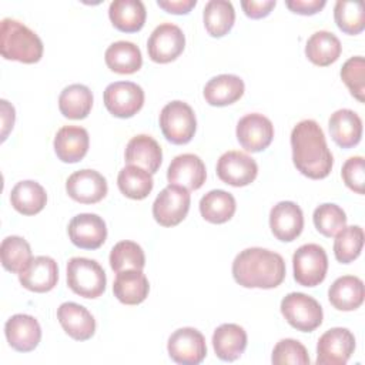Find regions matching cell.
<instances>
[{"mask_svg": "<svg viewBox=\"0 0 365 365\" xmlns=\"http://www.w3.org/2000/svg\"><path fill=\"white\" fill-rule=\"evenodd\" d=\"M292 163L308 178L328 177L334 157L327 145L324 131L315 120H302L291 131Z\"/></svg>", "mask_w": 365, "mask_h": 365, "instance_id": "1", "label": "cell"}, {"mask_svg": "<svg viewBox=\"0 0 365 365\" xmlns=\"http://www.w3.org/2000/svg\"><path fill=\"white\" fill-rule=\"evenodd\" d=\"M285 271L279 254L259 247L241 251L232 262V277L244 288H275L284 281Z\"/></svg>", "mask_w": 365, "mask_h": 365, "instance_id": "2", "label": "cell"}, {"mask_svg": "<svg viewBox=\"0 0 365 365\" xmlns=\"http://www.w3.org/2000/svg\"><path fill=\"white\" fill-rule=\"evenodd\" d=\"M0 51L6 60L33 64L43 56V41L23 23L14 19H3L0 27Z\"/></svg>", "mask_w": 365, "mask_h": 365, "instance_id": "3", "label": "cell"}, {"mask_svg": "<svg viewBox=\"0 0 365 365\" xmlns=\"http://www.w3.org/2000/svg\"><path fill=\"white\" fill-rule=\"evenodd\" d=\"M107 277L103 267L90 258L74 257L67 262V285L83 298H98L106 291Z\"/></svg>", "mask_w": 365, "mask_h": 365, "instance_id": "4", "label": "cell"}, {"mask_svg": "<svg viewBox=\"0 0 365 365\" xmlns=\"http://www.w3.org/2000/svg\"><path fill=\"white\" fill-rule=\"evenodd\" d=\"M160 128L167 141L173 144L190 143L197 130L194 110L180 100L165 104L160 113Z\"/></svg>", "mask_w": 365, "mask_h": 365, "instance_id": "5", "label": "cell"}, {"mask_svg": "<svg viewBox=\"0 0 365 365\" xmlns=\"http://www.w3.org/2000/svg\"><path fill=\"white\" fill-rule=\"evenodd\" d=\"M279 308L285 321L301 332H311L322 324V307L307 294L291 292L285 295Z\"/></svg>", "mask_w": 365, "mask_h": 365, "instance_id": "6", "label": "cell"}, {"mask_svg": "<svg viewBox=\"0 0 365 365\" xmlns=\"http://www.w3.org/2000/svg\"><path fill=\"white\" fill-rule=\"evenodd\" d=\"M294 279L302 287L319 285L328 271V257L318 244L301 245L292 257Z\"/></svg>", "mask_w": 365, "mask_h": 365, "instance_id": "7", "label": "cell"}, {"mask_svg": "<svg viewBox=\"0 0 365 365\" xmlns=\"http://www.w3.org/2000/svg\"><path fill=\"white\" fill-rule=\"evenodd\" d=\"M191 197L184 187L168 184L153 204V217L163 227L178 225L188 214Z\"/></svg>", "mask_w": 365, "mask_h": 365, "instance_id": "8", "label": "cell"}, {"mask_svg": "<svg viewBox=\"0 0 365 365\" xmlns=\"http://www.w3.org/2000/svg\"><path fill=\"white\" fill-rule=\"evenodd\" d=\"M354 351V334L348 328H331L318 339L317 365H345Z\"/></svg>", "mask_w": 365, "mask_h": 365, "instance_id": "9", "label": "cell"}, {"mask_svg": "<svg viewBox=\"0 0 365 365\" xmlns=\"http://www.w3.org/2000/svg\"><path fill=\"white\" fill-rule=\"evenodd\" d=\"M170 358L181 365L201 364L207 355L204 335L191 327H184L171 334L167 344Z\"/></svg>", "mask_w": 365, "mask_h": 365, "instance_id": "10", "label": "cell"}, {"mask_svg": "<svg viewBox=\"0 0 365 365\" xmlns=\"http://www.w3.org/2000/svg\"><path fill=\"white\" fill-rule=\"evenodd\" d=\"M144 104L143 88L133 81H115L104 90L106 108L118 118L135 115Z\"/></svg>", "mask_w": 365, "mask_h": 365, "instance_id": "11", "label": "cell"}, {"mask_svg": "<svg viewBox=\"0 0 365 365\" xmlns=\"http://www.w3.org/2000/svg\"><path fill=\"white\" fill-rule=\"evenodd\" d=\"M185 47V36L182 30L173 23L157 26L150 34L147 43L148 57L160 64L174 61Z\"/></svg>", "mask_w": 365, "mask_h": 365, "instance_id": "12", "label": "cell"}, {"mask_svg": "<svg viewBox=\"0 0 365 365\" xmlns=\"http://www.w3.org/2000/svg\"><path fill=\"white\" fill-rule=\"evenodd\" d=\"M258 174V165L252 157L242 151H227L217 163L218 178L232 187H245L251 184Z\"/></svg>", "mask_w": 365, "mask_h": 365, "instance_id": "13", "label": "cell"}, {"mask_svg": "<svg viewBox=\"0 0 365 365\" xmlns=\"http://www.w3.org/2000/svg\"><path fill=\"white\" fill-rule=\"evenodd\" d=\"M235 133L237 140L244 150L259 153L271 144L274 138V125L265 115L251 113L240 118Z\"/></svg>", "mask_w": 365, "mask_h": 365, "instance_id": "14", "label": "cell"}, {"mask_svg": "<svg viewBox=\"0 0 365 365\" xmlns=\"http://www.w3.org/2000/svg\"><path fill=\"white\" fill-rule=\"evenodd\" d=\"M67 231L71 242L83 250H97L107 238L104 220L91 212H83L73 217Z\"/></svg>", "mask_w": 365, "mask_h": 365, "instance_id": "15", "label": "cell"}, {"mask_svg": "<svg viewBox=\"0 0 365 365\" xmlns=\"http://www.w3.org/2000/svg\"><path fill=\"white\" fill-rule=\"evenodd\" d=\"M107 181L96 170H78L66 181V191L70 198L80 204H96L107 194Z\"/></svg>", "mask_w": 365, "mask_h": 365, "instance_id": "16", "label": "cell"}, {"mask_svg": "<svg viewBox=\"0 0 365 365\" xmlns=\"http://www.w3.org/2000/svg\"><path fill=\"white\" fill-rule=\"evenodd\" d=\"M20 284L33 292H48L58 281L57 262L47 255L33 257L27 265L19 272Z\"/></svg>", "mask_w": 365, "mask_h": 365, "instance_id": "17", "label": "cell"}, {"mask_svg": "<svg viewBox=\"0 0 365 365\" xmlns=\"http://www.w3.org/2000/svg\"><path fill=\"white\" fill-rule=\"evenodd\" d=\"M269 228L277 240L282 242L294 241L304 228L302 210L292 201L275 204L269 212Z\"/></svg>", "mask_w": 365, "mask_h": 365, "instance_id": "18", "label": "cell"}, {"mask_svg": "<svg viewBox=\"0 0 365 365\" xmlns=\"http://www.w3.org/2000/svg\"><path fill=\"white\" fill-rule=\"evenodd\" d=\"M207 178V171L202 160L195 154H180L168 165L167 180L170 184L184 187L188 191H195L202 187Z\"/></svg>", "mask_w": 365, "mask_h": 365, "instance_id": "19", "label": "cell"}, {"mask_svg": "<svg viewBox=\"0 0 365 365\" xmlns=\"http://www.w3.org/2000/svg\"><path fill=\"white\" fill-rule=\"evenodd\" d=\"M4 334L9 345L19 352L33 351L41 339L38 321L27 314H16L6 321Z\"/></svg>", "mask_w": 365, "mask_h": 365, "instance_id": "20", "label": "cell"}, {"mask_svg": "<svg viewBox=\"0 0 365 365\" xmlns=\"http://www.w3.org/2000/svg\"><path fill=\"white\" fill-rule=\"evenodd\" d=\"M57 319L68 336L87 341L96 332V319L87 308L76 302H63L57 309Z\"/></svg>", "mask_w": 365, "mask_h": 365, "instance_id": "21", "label": "cell"}, {"mask_svg": "<svg viewBox=\"0 0 365 365\" xmlns=\"http://www.w3.org/2000/svg\"><path fill=\"white\" fill-rule=\"evenodd\" d=\"M88 133L78 125H64L54 137V151L63 163H78L88 151Z\"/></svg>", "mask_w": 365, "mask_h": 365, "instance_id": "22", "label": "cell"}, {"mask_svg": "<svg viewBox=\"0 0 365 365\" xmlns=\"http://www.w3.org/2000/svg\"><path fill=\"white\" fill-rule=\"evenodd\" d=\"M124 158L128 165H137L150 174H154L161 165L163 151L160 144L151 135L138 134L128 141Z\"/></svg>", "mask_w": 365, "mask_h": 365, "instance_id": "23", "label": "cell"}, {"mask_svg": "<svg viewBox=\"0 0 365 365\" xmlns=\"http://www.w3.org/2000/svg\"><path fill=\"white\" fill-rule=\"evenodd\" d=\"M328 128L332 140L342 148L355 147L362 137V120L349 108H341L331 114Z\"/></svg>", "mask_w": 365, "mask_h": 365, "instance_id": "24", "label": "cell"}, {"mask_svg": "<svg viewBox=\"0 0 365 365\" xmlns=\"http://www.w3.org/2000/svg\"><path fill=\"white\" fill-rule=\"evenodd\" d=\"M150 284L141 269H124L117 272L113 284L114 297L125 305H138L147 297Z\"/></svg>", "mask_w": 365, "mask_h": 365, "instance_id": "25", "label": "cell"}, {"mask_svg": "<svg viewBox=\"0 0 365 365\" xmlns=\"http://www.w3.org/2000/svg\"><path fill=\"white\" fill-rule=\"evenodd\" d=\"M212 346L221 361L232 362L247 348V332L237 324H222L212 334Z\"/></svg>", "mask_w": 365, "mask_h": 365, "instance_id": "26", "label": "cell"}, {"mask_svg": "<svg viewBox=\"0 0 365 365\" xmlns=\"http://www.w3.org/2000/svg\"><path fill=\"white\" fill-rule=\"evenodd\" d=\"M365 291L361 278L344 275L336 278L328 289L331 305L338 311H354L364 302Z\"/></svg>", "mask_w": 365, "mask_h": 365, "instance_id": "27", "label": "cell"}, {"mask_svg": "<svg viewBox=\"0 0 365 365\" xmlns=\"http://www.w3.org/2000/svg\"><path fill=\"white\" fill-rule=\"evenodd\" d=\"M244 81L235 74H220L208 80L204 98L210 106L225 107L238 101L244 94Z\"/></svg>", "mask_w": 365, "mask_h": 365, "instance_id": "28", "label": "cell"}, {"mask_svg": "<svg viewBox=\"0 0 365 365\" xmlns=\"http://www.w3.org/2000/svg\"><path fill=\"white\" fill-rule=\"evenodd\" d=\"M108 17L117 30L135 33L143 29L147 11L140 0H114L108 7Z\"/></svg>", "mask_w": 365, "mask_h": 365, "instance_id": "29", "label": "cell"}, {"mask_svg": "<svg viewBox=\"0 0 365 365\" xmlns=\"http://www.w3.org/2000/svg\"><path fill=\"white\" fill-rule=\"evenodd\" d=\"M342 51V46L339 38L325 30L315 31L307 41L305 56L308 60L319 67H327L335 63Z\"/></svg>", "mask_w": 365, "mask_h": 365, "instance_id": "30", "label": "cell"}, {"mask_svg": "<svg viewBox=\"0 0 365 365\" xmlns=\"http://www.w3.org/2000/svg\"><path fill=\"white\" fill-rule=\"evenodd\" d=\"M10 202L17 212L23 215H34L44 208L47 194L37 181L24 180L13 187L10 192Z\"/></svg>", "mask_w": 365, "mask_h": 365, "instance_id": "31", "label": "cell"}, {"mask_svg": "<svg viewBox=\"0 0 365 365\" xmlns=\"http://www.w3.org/2000/svg\"><path fill=\"white\" fill-rule=\"evenodd\" d=\"M107 67L118 74H133L143 66L140 48L131 41H115L108 46L104 54Z\"/></svg>", "mask_w": 365, "mask_h": 365, "instance_id": "32", "label": "cell"}, {"mask_svg": "<svg viewBox=\"0 0 365 365\" xmlns=\"http://www.w3.org/2000/svg\"><path fill=\"white\" fill-rule=\"evenodd\" d=\"M93 107V93L84 84L67 86L58 97L60 113L70 120L86 118Z\"/></svg>", "mask_w": 365, "mask_h": 365, "instance_id": "33", "label": "cell"}, {"mask_svg": "<svg viewBox=\"0 0 365 365\" xmlns=\"http://www.w3.org/2000/svg\"><path fill=\"white\" fill-rule=\"evenodd\" d=\"M237 204L232 194L224 190H211L200 200V212L211 224H224L235 214Z\"/></svg>", "mask_w": 365, "mask_h": 365, "instance_id": "34", "label": "cell"}, {"mask_svg": "<svg viewBox=\"0 0 365 365\" xmlns=\"http://www.w3.org/2000/svg\"><path fill=\"white\" fill-rule=\"evenodd\" d=\"M204 26L210 36L222 37L228 34L235 21V10L231 1L210 0L202 11Z\"/></svg>", "mask_w": 365, "mask_h": 365, "instance_id": "35", "label": "cell"}, {"mask_svg": "<svg viewBox=\"0 0 365 365\" xmlns=\"http://www.w3.org/2000/svg\"><path fill=\"white\" fill-rule=\"evenodd\" d=\"M117 185L121 194L131 200H144L154 187L153 175L141 167L127 165L117 177Z\"/></svg>", "mask_w": 365, "mask_h": 365, "instance_id": "36", "label": "cell"}, {"mask_svg": "<svg viewBox=\"0 0 365 365\" xmlns=\"http://www.w3.org/2000/svg\"><path fill=\"white\" fill-rule=\"evenodd\" d=\"M0 257L3 268L16 274H19L33 258L30 244L19 235L6 237L1 241Z\"/></svg>", "mask_w": 365, "mask_h": 365, "instance_id": "37", "label": "cell"}, {"mask_svg": "<svg viewBox=\"0 0 365 365\" xmlns=\"http://www.w3.org/2000/svg\"><path fill=\"white\" fill-rule=\"evenodd\" d=\"M110 267L114 272L124 269H143L145 265V255L143 248L134 241H120L110 252Z\"/></svg>", "mask_w": 365, "mask_h": 365, "instance_id": "38", "label": "cell"}, {"mask_svg": "<svg viewBox=\"0 0 365 365\" xmlns=\"http://www.w3.org/2000/svg\"><path fill=\"white\" fill-rule=\"evenodd\" d=\"M364 245V230L359 225L344 227L336 235L334 242V254L336 261L349 264L356 259Z\"/></svg>", "mask_w": 365, "mask_h": 365, "instance_id": "39", "label": "cell"}, {"mask_svg": "<svg viewBox=\"0 0 365 365\" xmlns=\"http://www.w3.org/2000/svg\"><path fill=\"white\" fill-rule=\"evenodd\" d=\"M334 19L338 29L345 34L355 36L365 29V14L359 1H336L334 7Z\"/></svg>", "mask_w": 365, "mask_h": 365, "instance_id": "40", "label": "cell"}, {"mask_svg": "<svg viewBox=\"0 0 365 365\" xmlns=\"http://www.w3.org/2000/svg\"><path fill=\"white\" fill-rule=\"evenodd\" d=\"M312 220L317 231L328 238L335 237L344 227H346L345 211L332 202L318 205L314 211Z\"/></svg>", "mask_w": 365, "mask_h": 365, "instance_id": "41", "label": "cell"}, {"mask_svg": "<svg viewBox=\"0 0 365 365\" xmlns=\"http://www.w3.org/2000/svg\"><path fill=\"white\" fill-rule=\"evenodd\" d=\"M341 78L351 94L361 103L365 101V60L362 56L348 58L341 68Z\"/></svg>", "mask_w": 365, "mask_h": 365, "instance_id": "42", "label": "cell"}, {"mask_svg": "<svg viewBox=\"0 0 365 365\" xmlns=\"http://www.w3.org/2000/svg\"><path fill=\"white\" fill-rule=\"evenodd\" d=\"M272 364L285 365V364H297V365H309V355L307 348L297 339L285 338L277 342L272 349L271 356Z\"/></svg>", "mask_w": 365, "mask_h": 365, "instance_id": "43", "label": "cell"}, {"mask_svg": "<svg viewBox=\"0 0 365 365\" xmlns=\"http://www.w3.org/2000/svg\"><path fill=\"white\" fill-rule=\"evenodd\" d=\"M342 180L345 185L356 194H364L365 184V168H364V157L355 155L348 158L341 170Z\"/></svg>", "mask_w": 365, "mask_h": 365, "instance_id": "44", "label": "cell"}, {"mask_svg": "<svg viewBox=\"0 0 365 365\" xmlns=\"http://www.w3.org/2000/svg\"><path fill=\"white\" fill-rule=\"evenodd\" d=\"M277 1L275 0H242L241 7L250 19H262L267 17L271 10L275 7Z\"/></svg>", "mask_w": 365, "mask_h": 365, "instance_id": "45", "label": "cell"}, {"mask_svg": "<svg viewBox=\"0 0 365 365\" xmlns=\"http://www.w3.org/2000/svg\"><path fill=\"white\" fill-rule=\"evenodd\" d=\"M325 0H287L285 6L297 14L312 16L325 7Z\"/></svg>", "mask_w": 365, "mask_h": 365, "instance_id": "46", "label": "cell"}, {"mask_svg": "<svg viewBox=\"0 0 365 365\" xmlns=\"http://www.w3.org/2000/svg\"><path fill=\"white\" fill-rule=\"evenodd\" d=\"M158 7L171 14H187L195 7L197 0H158Z\"/></svg>", "mask_w": 365, "mask_h": 365, "instance_id": "47", "label": "cell"}, {"mask_svg": "<svg viewBox=\"0 0 365 365\" xmlns=\"http://www.w3.org/2000/svg\"><path fill=\"white\" fill-rule=\"evenodd\" d=\"M1 140L4 141L7 138L9 131L13 128L14 124V107L9 104V101L1 100Z\"/></svg>", "mask_w": 365, "mask_h": 365, "instance_id": "48", "label": "cell"}]
</instances>
